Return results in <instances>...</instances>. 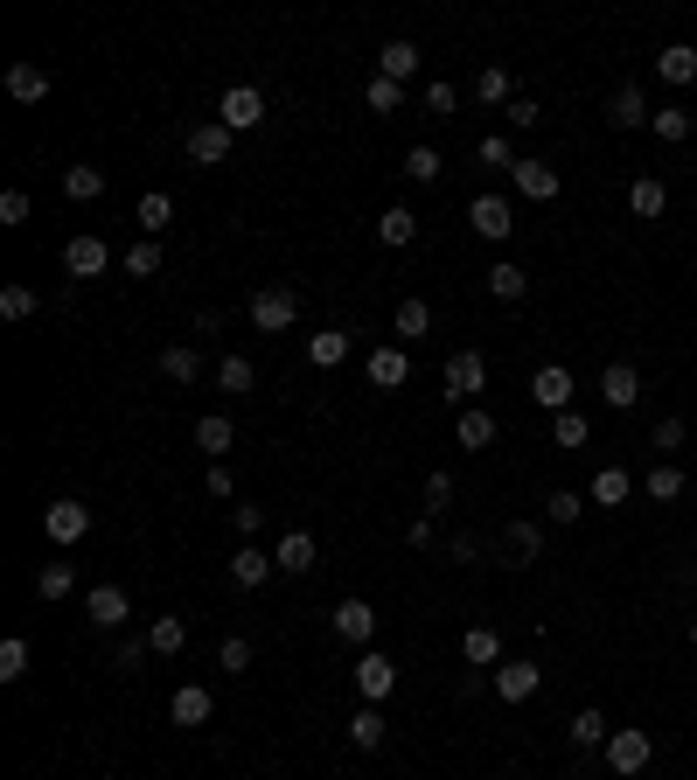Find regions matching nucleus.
Here are the masks:
<instances>
[{
    "mask_svg": "<svg viewBox=\"0 0 697 780\" xmlns=\"http://www.w3.org/2000/svg\"><path fill=\"white\" fill-rule=\"evenodd\" d=\"M446 397H454V405H475V397L488 391V356L481 349H461V356H446Z\"/></svg>",
    "mask_w": 697,
    "mask_h": 780,
    "instance_id": "obj_1",
    "label": "nucleus"
},
{
    "mask_svg": "<svg viewBox=\"0 0 697 780\" xmlns=\"http://www.w3.org/2000/svg\"><path fill=\"white\" fill-rule=\"evenodd\" d=\"M293 321H300V293H293V287L252 293V328H258V335H287Z\"/></svg>",
    "mask_w": 697,
    "mask_h": 780,
    "instance_id": "obj_2",
    "label": "nucleus"
},
{
    "mask_svg": "<svg viewBox=\"0 0 697 780\" xmlns=\"http://www.w3.org/2000/svg\"><path fill=\"white\" fill-rule=\"evenodd\" d=\"M217 119L231 126V132L266 126V91H258V84H231V91H223V105H217Z\"/></svg>",
    "mask_w": 697,
    "mask_h": 780,
    "instance_id": "obj_3",
    "label": "nucleus"
},
{
    "mask_svg": "<svg viewBox=\"0 0 697 780\" xmlns=\"http://www.w3.org/2000/svg\"><path fill=\"white\" fill-rule=\"evenodd\" d=\"M649 759H655V738H649L642 725H620V732L607 738V767H614V773H642Z\"/></svg>",
    "mask_w": 697,
    "mask_h": 780,
    "instance_id": "obj_4",
    "label": "nucleus"
},
{
    "mask_svg": "<svg viewBox=\"0 0 697 780\" xmlns=\"http://www.w3.org/2000/svg\"><path fill=\"white\" fill-rule=\"evenodd\" d=\"M231 140H237V132L223 119H202L196 132H188V161H196V167H223V161H231Z\"/></svg>",
    "mask_w": 697,
    "mask_h": 780,
    "instance_id": "obj_5",
    "label": "nucleus"
},
{
    "mask_svg": "<svg viewBox=\"0 0 697 780\" xmlns=\"http://www.w3.org/2000/svg\"><path fill=\"white\" fill-rule=\"evenodd\" d=\"M467 223H475V237L502 244V237L516 231V217H510V196H475V202H467Z\"/></svg>",
    "mask_w": 697,
    "mask_h": 780,
    "instance_id": "obj_6",
    "label": "nucleus"
},
{
    "mask_svg": "<svg viewBox=\"0 0 697 780\" xmlns=\"http://www.w3.org/2000/svg\"><path fill=\"white\" fill-rule=\"evenodd\" d=\"M91 529V502H49L43 509V537L49 544H78Z\"/></svg>",
    "mask_w": 697,
    "mask_h": 780,
    "instance_id": "obj_7",
    "label": "nucleus"
},
{
    "mask_svg": "<svg viewBox=\"0 0 697 780\" xmlns=\"http://www.w3.org/2000/svg\"><path fill=\"white\" fill-rule=\"evenodd\" d=\"M531 397H537V411H572V370L565 363H544L537 376H531Z\"/></svg>",
    "mask_w": 697,
    "mask_h": 780,
    "instance_id": "obj_8",
    "label": "nucleus"
},
{
    "mask_svg": "<svg viewBox=\"0 0 697 780\" xmlns=\"http://www.w3.org/2000/svg\"><path fill=\"white\" fill-rule=\"evenodd\" d=\"M356 690H363V703H384L391 690H398V662H391V655H363V662H356Z\"/></svg>",
    "mask_w": 697,
    "mask_h": 780,
    "instance_id": "obj_9",
    "label": "nucleus"
},
{
    "mask_svg": "<svg viewBox=\"0 0 697 780\" xmlns=\"http://www.w3.org/2000/svg\"><path fill=\"white\" fill-rule=\"evenodd\" d=\"M600 397H607L614 411H635V405H642V370H635V363H607V370H600Z\"/></svg>",
    "mask_w": 697,
    "mask_h": 780,
    "instance_id": "obj_10",
    "label": "nucleus"
},
{
    "mask_svg": "<svg viewBox=\"0 0 697 780\" xmlns=\"http://www.w3.org/2000/svg\"><path fill=\"white\" fill-rule=\"evenodd\" d=\"M105 265H112L105 237H91V231H84V237H70V244H63V272H70V279H98Z\"/></svg>",
    "mask_w": 697,
    "mask_h": 780,
    "instance_id": "obj_11",
    "label": "nucleus"
},
{
    "mask_svg": "<svg viewBox=\"0 0 697 780\" xmlns=\"http://www.w3.org/2000/svg\"><path fill=\"white\" fill-rule=\"evenodd\" d=\"M607 119H614L620 132L649 126V119H655V112H649V91H642V84H614V98H607Z\"/></svg>",
    "mask_w": 697,
    "mask_h": 780,
    "instance_id": "obj_12",
    "label": "nucleus"
},
{
    "mask_svg": "<svg viewBox=\"0 0 697 780\" xmlns=\"http://www.w3.org/2000/svg\"><path fill=\"white\" fill-rule=\"evenodd\" d=\"M510 182H516V196H531V202H558V167H544V161H516L510 167Z\"/></svg>",
    "mask_w": 697,
    "mask_h": 780,
    "instance_id": "obj_13",
    "label": "nucleus"
},
{
    "mask_svg": "<svg viewBox=\"0 0 697 780\" xmlns=\"http://www.w3.org/2000/svg\"><path fill=\"white\" fill-rule=\"evenodd\" d=\"M272 572H279V558H266L258 544H244L237 558H231V585H237V593H258V585H266Z\"/></svg>",
    "mask_w": 697,
    "mask_h": 780,
    "instance_id": "obj_14",
    "label": "nucleus"
},
{
    "mask_svg": "<svg viewBox=\"0 0 697 780\" xmlns=\"http://www.w3.org/2000/svg\"><path fill=\"white\" fill-rule=\"evenodd\" d=\"M376 78L411 84V78H419V43H405V35H398V43H384V49H376Z\"/></svg>",
    "mask_w": 697,
    "mask_h": 780,
    "instance_id": "obj_15",
    "label": "nucleus"
},
{
    "mask_svg": "<svg viewBox=\"0 0 697 780\" xmlns=\"http://www.w3.org/2000/svg\"><path fill=\"white\" fill-rule=\"evenodd\" d=\"M335 635H342V641H376V606L349 593L342 606H335Z\"/></svg>",
    "mask_w": 697,
    "mask_h": 780,
    "instance_id": "obj_16",
    "label": "nucleus"
},
{
    "mask_svg": "<svg viewBox=\"0 0 697 780\" xmlns=\"http://www.w3.org/2000/svg\"><path fill=\"white\" fill-rule=\"evenodd\" d=\"M537 683H544L537 662H502V670H496V697L502 703H523V697H537Z\"/></svg>",
    "mask_w": 697,
    "mask_h": 780,
    "instance_id": "obj_17",
    "label": "nucleus"
},
{
    "mask_svg": "<svg viewBox=\"0 0 697 780\" xmlns=\"http://www.w3.org/2000/svg\"><path fill=\"white\" fill-rule=\"evenodd\" d=\"M655 78H663V84H676V91H684V84H697V49H690V43H670V49H655Z\"/></svg>",
    "mask_w": 697,
    "mask_h": 780,
    "instance_id": "obj_18",
    "label": "nucleus"
},
{
    "mask_svg": "<svg viewBox=\"0 0 697 780\" xmlns=\"http://www.w3.org/2000/svg\"><path fill=\"white\" fill-rule=\"evenodd\" d=\"M419 237V209H405V202H391L384 217H376V244H391V252H405V244Z\"/></svg>",
    "mask_w": 697,
    "mask_h": 780,
    "instance_id": "obj_19",
    "label": "nucleus"
},
{
    "mask_svg": "<svg viewBox=\"0 0 697 780\" xmlns=\"http://www.w3.org/2000/svg\"><path fill=\"white\" fill-rule=\"evenodd\" d=\"M461 655H467V670H502V635H496V627H467Z\"/></svg>",
    "mask_w": 697,
    "mask_h": 780,
    "instance_id": "obj_20",
    "label": "nucleus"
},
{
    "mask_svg": "<svg viewBox=\"0 0 697 780\" xmlns=\"http://www.w3.org/2000/svg\"><path fill=\"white\" fill-rule=\"evenodd\" d=\"M91 627H105V635H112V627H126V614H133V606H126V593H119V585H91Z\"/></svg>",
    "mask_w": 697,
    "mask_h": 780,
    "instance_id": "obj_21",
    "label": "nucleus"
},
{
    "mask_svg": "<svg viewBox=\"0 0 697 780\" xmlns=\"http://www.w3.org/2000/svg\"><path fill=\"white\" fill-rule=\"evenodd\" d=\"M8 98H14V105H43V98H49V70H43V63H14V70H8Z\"/></svg>",
    "mask_w": 697,
    "mask_h": 780,
    "instance_id": "obj_22",
    "label": "nucleus"
},
{
    "mask_svg": "<svg viewBox=\"0 0 697 780\" xmlns=\"http://www.w3.org/2000/svg\"><path fill=\"white\" fill-rule=\"evenodd\" d=\"M349 328H322V335H307V363L314 370H335V363H349Z\"/></svg>",
    "mask_w": 697,
    "mask_h": 780,
    "instance_id": "obj_23",
    "label": "nucleus"
},
{
    "mask_svg": "<svg viewBox=\"0 0 697 780\" xmlns=\"http://www.w3.org/2000/svg\"><path fill=\"white\" fill-rule=\"evenodd\" d=\"M454 440H461L467 453H488V446H496V411L467 405V411H461V426H454Z\"/></svg>",
    "mask_w": 697,
    "mask_h": 780,
    "instance_id": "obj_24",
    "label": "nucleus"
},
{
    "mask_svg": "<svg viewBox=\"0 0 697 780\" xmlns=\"http://www.w3.org/2000/svg\"><path fill=\"white\" fill-rule=\"evenodd\" d=\"M210 690H202V683H182L175 690V703H167V718H175V725H210Z\"/></svg>",
    "mask_w": 697,
    "mask_h": 780,
    "instance_id": "obj_25",
    "label": "nucleus"
},
{
    "mask_svg": "<svg viewBox=\"0 0 697 780\" xmlns=\"http://www.w3.org/2000/svg\"><path fill=\"white\" fill-rule=\"evenodd\" d=\"M272 558H279V572H293V579H300V572H314V558H322V550H314V537H307V529H287Z\"/></svg>",
    "mask_w": 697,
    "mask_h": 780,
    "instance_id": "obj_26",
    "label": "nucleus"
},
{
    "mask_svg": "<svg viewBox=\"0 0 697 780\" xmlns=\"http://www.w3.org/2000/svg\"><path fill=\"white\" fill-rule=\"evenodd\" d=\"M405 376H411V356L405 349H370V384L376 391H398Z\"/></svg>",
    "mask_w": 697,
    "mask_h": 780,
    "instance_id": "obj_27",
    "label": "nucleus"
},
{
    "mask_svg": "<svg viewBox=\"0 0 697 780\" xmlns=\"http://www.w3.org/2000/svg\"><path fill=\"white\" fill-rule=\"evenodd\" d=\"M628 488H635V474H628V467H600V474H593V488H586V502L620 509V502H628Z\"/></svg>",
    "mask_w": 697,
    "mask_h": 780,
    "instance_id": "obj_28",
    "label": "nucleus"
},
{
    "mask_svg": "<svg viewBox=\"0 0 697 780\" xmlns=\"http://www.w3.org/2000/svg\"><path fill=\"white\" fill-rule=\"evenodd\" d=\"M488 293H496L502 307H516V300L531 293V272H523V265H510V258H502V265H488Z\"/></svg>",
    "mask_w": 697,
    "mask_h": 780,
    "instance_id": "obj_29",
    "label": "nucleus"
},
{
    "mask_svg": "<svg viewBox=\"0 0 697 780\" xmlns=\"http://www.w3.org/2000/svg\"><path fill=\"white\" fill-rule=\"evenodd\" d=\"M147 649H154V655H182V649H188V620H182V614H154V627H147Z\"/></svg>",
    "mask_w": 697,
    "mask_h": 780,
    "instance_id": "obj_30",
    "label": "nucleus"
},
{
    "mask_svg": "<svg viewBox=\"0 0 697 780\" xmlns=\"http://www.w3.org/2000/svg\"><path fill=\"white\" fill-rule=\"evenodd\" d=\"M502 550H510L502 564H537V550H544V529H537V523H510V529H502Z\"/></svg>",
    "mask_w": 697,
    "mask_h": 780,
    "instance_id": "obj_31",
    "label": "nucleus"
},
{
    "mask_svg": "<svg viewBox=\"0 0 697 780\" xmlns=\"http://www.w3.org/2000/svg\"><path fill=\"white\" fill-rule=\"evenodd\" d=\"M231 440H237V426L223 411H210V418H196V446L210 453V461H223V453H231Z\"/></svg>",
    "mask_w": 697,
    "mask_h": 780,
    "instance_id": "obj_32",
    "label": "nucleus"
},
{
    "mask_svg": "<svg viewBox=\"0 0 697 780\" xmlns=\"http://www.w3.org/2000/svg\"><path fill=\"white\" fill-rule=\"evenodd\" d=\"M384 732H391V725H384V711H376V703H363V711L349 718V746H356V753H376V746H384Z\"/></svg>",
    "mask_w": 697,
    "mask_h": 780,
    "instance_id": "obj_33",
    "label": "nucleus"
},
{
    "mask_svg": "<svg viewBox=\"0 0 697 780\" xmlns=\"http://www.w3.org/2000/svg\"><path fill=\"white\" fill-rule=\"evenodd\" d=\"M167 217H175V196H161V188H147V196H140V209H133V223H140L147 237H161V231H167Z\"/></svg>",
    "mask_w": 697,
    "mask_h": 780,
    "instance_id": "obj_34",
    "label": "nucleus"
},
{
    "mask_svg": "<svg viewBox=\"0 0 697 780\" xmlns=\"http://www.w3.org/2000/svg\"><path fill=\"white\" fill-rule=\"evenodd\" d=\"M161 376H167V384H196V376H202V356L188 349V341H175V349H161Z\"/></svg>",
    "mask_w": 697,
    "mask_h": 780,
    "instance_id": "obj_35",
    "label": "nucleus"
},
{
    "mask_svg": "<svg viewBox=\"0 0 697 780\" xmlns=\"http://www.w3.org/2000/svg\"><path fill=\"white\" fill-rule=\"evenodd\" d=\"M565 738H572L579 753H593V746H607V738H614V725H607V718H600V711H579L572 725H565Z\"/></svg>",
    "mask_w": 697,
    "mask_h": 780,
    "instance_id": "obj_36",
    "label": "nucleus"
},
{
    "mask_svg": "<svg viewBox=\"0 0 697 780\" xmlns=\"http://www.w3.org/2000/svg\"><path fill=\"white\" fill-rule=\"evenodd\" d=\"M628 209H635V217H649V223H655V217H663V209H670V188L655 182V175H642V182L628 188Z\"/></svg>",
    "mask_w": 697,
    "mask_h": 780,
    "instance_id": "obj_37",
    "label": "nucleus"
},
{
    "mask_svg": "<svg viewBox=\"0 0 697 780\" xmlns=\"http://www.w3.org/2000/svg\"><path fill=\"white\" fill-rule=\"evenodd\" d=\"M63 196L70 202H98L105 196V167H63Z\"/></svg>",
    "mask_w": 697,
    "mask_h": 780,
    "instance_id": "obj_38",
    "label": "nucleus"
},
{
    "mask_svg": "<svg viewBox=\"0 0 697 780\" xmlns=\"http://www.w3.org/2000/svg\"><path fill=\"white\" fill-rule=\"evenodd\" d=\"M475 91H481V105H502V112H510V98H516V78H510L502 63H488L481 78H475Z\"/></svg>",
    "mask_w": 697,
    "mask_h": 780,
    "instance_id": "obj_39",
    "label": "nucleus"
},
{
    "mask_svg": "<svg viewBox=\"0 0 697 780\" xmlns=\"http://www.w3.org/2000/svg\"><path fill=\"white\" fill-rule=\"evenodd\" d=\"M258 384V370H252V356H223L217 363V391H231V397H244Z\"/></svg>",
    "mask_w": 697,
    "mask_h": 780,
    "instance_id": "obj_40",
    "label": "nucleus"
},
{
    "mask_svg": "<svg viewBox=\"0 0 697 780\" xmlns=\"http://www.w3.org/2000/svg\"><path fill=\"white\" fill-rule=\"evenodd\" d=\"M432 335V307L426 300H398V341H426Z\"/></svg>",
    "mask_w": 697,
    "mask_h": 780,
    "instance_id": "obj_41",
    "label": "nucleus"
},
{
    "mask_svg": "<svg viewBox=\"0 0 697 780\" xmlns=\"http://www.w3.org/2000/svg\"><path fill=\"white\" fill-rule=\"evenodd\" d=\"M70 585H78V572H70L63 558H49L43 572H35V593H43V599H70Z\"/></svg>",
    "mask_w": 697,
    "mask_h": 780,
    "instance_id": "obj_42",
    "label": "nucleus"
},
{
    "mask_svg": "<svg viewBox=\"0 0 697 780\" xmlns=\"http://www.w3.org/2000/svg\"><path fill=\"white\" fill-rule=\"evenodd\" d=\"M649 126H655V140H670V147H684V140H690V112H684V105H663Z\"/></svg>",
    "mask_w": 697,
    "mask_h": 780,
    "instance_id": "obj_43",
    "label": "nucleus"
},
{
    "mask_svg": "<svg viewBox=\"0 0 697 780\" xmlns=\"http://www.w3.org/2000/svg\"><path fill=\"white\" fill-rule=\"evenodd\" d=\"M475 161H481V167H516V140H510V132H481Z\"/></svg>",
    "mask_w": 697,
    "mask_h": 780,
    "instance_id": "obj_44",
    "label": "nucleus"
},
{
    "mask_svg": "<svg viewBox=\"0 0 697 780\" xmlns=\"http://www.w3.org/2000/svg\"><path fill=\"white\" fill-rule=\"evenodd\" d=\"M119 265H126L133 279H154V272H161V237H140V244H133V252H126Z\"/></svg>",
    "mask_w": 697,
    "mask_h": 780,
    "instance_id": "obj_45",
    "label": "nucleus"
},
{
    "mask_svg": "<svg viewBox=\"0 0 697 780\" xmlns=\"http://www.w3.org/2000/svg\"><path fill=\"white\" fill-rule=\"evenodd\" d=\"M544 516H551V523H579V516H586V494L551 488V494H544Z\"/></svg>",
    "mask_w": 697,
    "mask_h": 780,
    "instance_id": "obj_46",
    "label": "nucleus"
},
{
    "mask_svg": "<svg viewBox=\"0 0 697 780\" xmlns=\"http://www.w3.org/2000/svg\"><path fill=\"white\" fill-rule=\"evenodd\" d=\"M22 676H28V641L8 635L0 641V683H22Z\"/></svg>",
    "mask_w": 697,
    "mask_h": 780,
    "instance_id": "obj_47",
    "label": "nucleus"
},
{
    "mask_svg": "<svg viewBox=\"0 0 697 780\" xmlns=\"http://www.w3.org/2000/svg\"><path fill=\"white\" fill-rule=\"evenodd\" d=\"M405 175H411V182H440V175H446L440 147H411V154H405Z\"/></svg>",
    "mask_w": 697,
    "mask_h": 780,
    "instance_id": "obj_48",
    "label": "nucleus"
},
{
    "mask_svg": "<svg viewBox=\"0 0 697 780\" xmlns=\"http://www.w3.org/2000/svg\"><path fill=\"white\" fill-rule=\"evenodd\" d=\"M649 502H676V494H684V467H649Z\"/></svg>",
    "mask_w": 697,
    "mask_h": 780,
    "instance_id": "obj_49",
    "label": "nucleus"
},
{
    "mask_svg": "<svg viewBox=\"0 0 697 780\" xmlns=\"http://www.w3.org/2000/svg\"><path fill=\"white\" fill-rule=\"evenodd\" d=\"M217 670H223V676H244V670H252V641H244V635H231V641L217 649Z\"/></svg>",
    "mask_w": 697,
    "mask_h": 780,
    "instance_id": "obj_50",
    "label": "nucleus"
},
{
    "mask_svg": "<svg viewBox=\"0 0 697 780\" xmlns=\"http://www.w3.org/2000/svg\"><path fill=\"white\" fill-rule=\"evenodd\" d=\"M446 502H454V474H446V467H432V474H426V516H440Z\"/></svg>",
    "mask_w": 697,
    "mask_h": 780,
    "instance_id": "obj_51",
    "label": "nucleus"
},
{
    "mask_svg": "<svg viewBox=\"0 0 697 780\" xmlns=\"http://www.w3.org/2000/svg\"><path fill=\"white\" fill-rule=\"evenodd\" d=\"M35 314V287H0V321H28Z\"/></svg>",
    "mask_w": 697,
    "mask_h": 780,
    "instance_id": "obj_52",
    "label": "nucleus"
},
{
    "mask_svg": "<svg viewBox=\"0 0 697 780\" xmlns=\"http://www.w3.org/2000/svg\"><path fill=\"white\" fill-rule=\"evenodd\" d=\"M405 105V84H391V78H370V112L384 119V112H398Z\"/></svg>",
    "mask_w": 697,
    "mask_h": 780,
    "instance_id": "obj_53",
    "label": "nucleus"
},
{
    "mask_svg": "<svg viewBox=\"0 0 697 780\" xmlns=\"http://www.w3.org/2000/svg\"><path fill=\"white\" fill-rule=\"evenodd\" d=\"M551 440H558V446H586V418H579V411H558V418H551Z\"/></svg>",
    "mask_w": 697,
    "mask_h": 780,
    "instance_id": "obj_54",
    "label": "nucleus"
},
{
    "mask_svg": "<svg viewBox=\"0 0 697 780\" xmlns=\"http://www.w3.org/2000/svg\"><path fill=\"white\" fill-rule=\"evenodd\" d=\"M454 105H461V91L446 84V78H432V84H426V112H432V119H446Z\"/></svg>",
    "mask_w": 697,
    "mask_h": 780,
    "instance_id": "obj_55",
    "label": "nucleus"
},
{
    "mask_svg": "<svg viewBox=\"0 0 697 780\" xmlns=\"http://www.w3.org/2000/svg\"><path fill=\"white\" fill-rule=\"evenodd\" d=\"M537 119H544V105H537V98H523V91H516V98H510V126H516V132H531Z\"/></svg>",
    "mask_w": 697,
    "mask_h": 780,
    "instance_id": "obj_56",
    "label": "nucleus"
},
{
    "mask_svg": "<svg viewBox=\"0 0 697 780\" xmlns=\"http://www.w3.org/2000/svg\"><path fill=\"white\" fill-rule=\"evenodd\" d=\"M231 523H237V537H258V523H266V509H258V502H237V509H231Z\"/></svg>",
    "mask_w": 697,
    "mask_h": 780,
    "instance_id": "obj_57",
    "label": "nucleus"
},
{
    "mask_svg": "<svg viewBox=\"0 0 697 780\" xmlns=\"http://www.w3.org/2000/svg\"><path fill=\"white\" fill-rule=\"evenodd\" d=\"M0 223H28V196H22V188H8V196H0Z\"/></svg>",
    "mask_w": 697,
    "mask_h": 780,
    "instance_id": "obj_58",
    "label": "nucleus"
},
{
    "mask_svg": "<svg viewBox=\"0 0 697 780\" xmlns=\"http://www.w3.org/2000/svg\"><path fill=\"white\" fill-rule=\"evenodd\" d=\"M147 655H154V649H147V635L140 641H119V662H112V670H140Z\"/></svg>",
    "mask_w": 697,
    "mask_h": 780,
    "instance_id": "obj_59",
    "label": "nucleus"
},
{
    "mask_svg": "<svg viewBox=\"0 0 697 780\" xmlns=\"http://www.w3.org/2000/svg\"><path fill=\"white\" fill-rule=\"evenodd\" d=\"M670 446H684V418H663V426H655V453H670Z\"/></svg>",
    "mask_w": 697,
    "mask_h": 780,
    "instance_id": "obj_60",
    "label": "nucleus"
},
{
    "mask_svg": "<svg viewBox=\"0 0 697 780\" xmlns=\"http://www.w3.org/2000/svg\"><path fill=\"white\" fill-rule=\"evenodd\" d=\"M210 494H217V502H231V494H237V481H231V467H217V461H210Z\"/></svg>",
    "mask_w": 697,
    "mask_h": 780,
    "instance_id": "obj_61",
    "label": "nucleus"
},
{
    "mask_svg": "<svg viewBox=\"0 0 697 780\" xmlns=\"http://www.w3.org/2000/svg\"><path fill=\"white\" fill-rule=\"evenodd\" d=\"M684 641H697V614H690V620H684Z\"/></svg>",
    "mask_w": 697,
    "mask_h": 780,
    "instance_id": "obj_62",
    "label": "nucleus"
}]
</instances>
